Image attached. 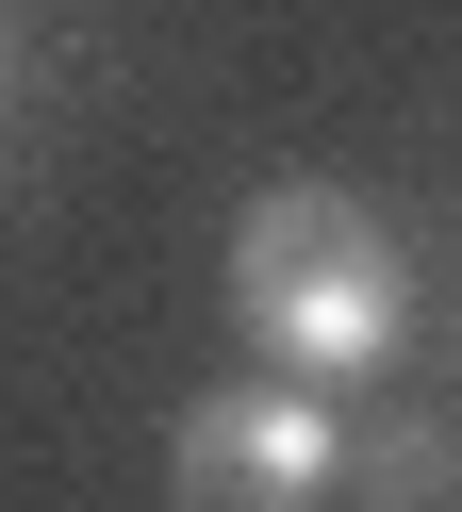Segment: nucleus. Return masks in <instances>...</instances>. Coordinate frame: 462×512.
Listing matches in <instances>:
<instances>
[{"instance_id": "obj_1", "label": "nucleus", "mask_w": 462, "mask_h": 512, "mask_svg": "<svg viewBox=\"0 0 462 512\" xmlns=\"http://www.w3.org/2000/svg\"><path fill=\"white\" fill-rule=\"evenodd\" d=\"M231 314H248L264 380H380L413 347V248L347 199V182H264L231 215Z\"/></svg>"}, {"instance_id": "obj_2", "label": "nucleus", "mask_w": 462, "mask_h": 512, "mask_svg": "<svg viewBox=\"0 0 462 512\" xmlns=\"http://www.w3.org/2000/svg\"><path fill=\"white\" fill-rule=\"evenodd\" d=\"M165 496H182V512H330V496H347V430H330L314 380L182 397V430H165Z\"/></svg>"}, {"instance_id": "obj_3", "label": "nucleus", "mask_w": 462, "mask_h": 512, "mask_svg": "<svg viewBox=\"0 0 462 512\" xmlns=\"http://www.w3.org/2000/svg\"><path fill=\"white\" fill-rule=\"evenodd\" d=\"M347 496H363V512H446V496H462V446L429 430V413H380V430L347 446Z\"/></svg>"}, {"instance_id": "obj_4", "label": "nucleus", "mask_w": 462, "mask_h": 512, "mask_svg": "<svg viewBox=\"0 0 462 512\" xmlns=\"http://www.w3.org/2000/svg\"><path fill=\"white\" fill-rule=\"evenodd\" d=\"M0 100H17V34H0Z\"/></svg>"}]
</instances>
